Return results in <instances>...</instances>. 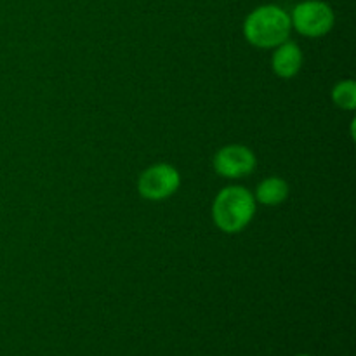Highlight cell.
Wrapping results in <instances>:
<instances>
[{"mask_svg": "<svg viewBox=\"0 0 356 356\" xmlns=\"http://www.w3.org/2000/svg\"><path fill=\"white\" fill-rule=\"evenodd\" d=\"M181 186V174L170 163H155L138 179V191L146 200H165Z\"/></svg>", "mask_w": 356, "mask_h": 356, "instance_id": "277c9868", "label": "cell"}, {"mask_svg": "<svg viewBox=\"0 0 356 356\" xmlns=\"http://www.w3.org/2000/svg\"><path fill=\"white\" fill-rule=\"evenodd\" d=\"M256 198L243 186L222 188L212 204L214 225L225 233L242 232L256 214Z\"/></svg>", "mask_w": 356, "mask_h": 356, "instance_id": "7a4b0ae2", "label": "cell"}, {"mask_svg": "<svg viewBox=\"0 0 356 356\" xmlns=\"http://www.w3.org/2000/svg\"><path fill=\"white\" fill-rule=\"evenodd\" d=\"M291 30V16L278 6L257 7L243 23V35L247 42L261 49L277 47L287 42Z\"/></svg>", "mask_w": 356, "mask_h": 356, "instance_id": "6da1fadb", "label": "cell"}, {"mask_svg": "<svg viewBox=\"0 0 356 356\" xmlns=\"http://www.w3.org/2000/svg\"><path fill=\"white\" fill-rule=\"evenodd\" d=\"M332 101L341 110L353 111L356 108V83L355 80H343L332 89Z\"/></svg>", "mask_w": 356, "mask_h": 356, "instance_id": "ba28073f", "label": "cell"}, {"mask_svg": "<svg viewBox=\"0 0 356 356\" xmlns=\"http://www.w3.org/2000/svg\"><path fill=\"white\" fill-rule=\"evenodd\" d=\"M302 66V52L296 42H284L277 45L271 58V68L280 79H292Z\"/></svg>", "mask_w": 356, "mask_h": 356, "instance_id": "8992f818", "label": "cell"}, {"mask_svg": "<svg viewBox=\"0 0 356 356\" xmlns=\"http://www.w3.org/2000/svg\"><path fill=\"white\" fill-rule=\"evenodd\" d=\"M256 155L243 145H228L214 156V170L226 179H240L256 169Z\"/></svg>", "mask_w": 356, "mask_h": 356, "instance_id": "5b68a950", "label": "cell"}, {"mask_svg": "<svg viewBox=\"0 0 356 356\" xmlns=\"http://www.w3.org/2000/svg\"><path fill=\"white\" fill-rule=\"evenodd\" d=\"M256 202L266 207H278L289 198V184L282 177H266L257 184V190L254 193Z\"/></svg>", "mask_w": 356, "mask_h": 356, "instance_id": "52a82bcc", "label": "cell"}, {"mask_svg": "<svg viewBox=\"0 0 356 356\" xmlns=\"http://www.w3.org/2000/svg\"><path fill=\"white\" fill-rule=\"evenodd\" d=\"M298 356H309V355H298Z\"/></svg>", "mask_w": 356, "mask_h": 356, "instance_id": "9c48e42d", "label": "cell"}, {"mask_svg": "<svg viewBox=\"0 0 356 356\" xmlns=\"http://www.w3.org/2000/svg\"><path fill=\"white\" fill-rule=\"evenodd\" d=\"M291 23L292 28L305 37L320 38L332 30L336 16L329 3L322 0H305L294 7Z\"/></svg>", "mask_w": 356, "mask_h": 356, "instance_id": "3957f363", "label": "cell"}]
</instances>
